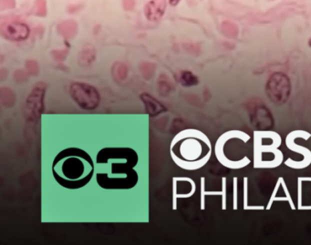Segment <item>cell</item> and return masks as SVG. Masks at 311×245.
<instances>
[{
  "label": "cell",
  "instance_id": "cell-4",
  "mask_svg": "<svg viewBox=\"0 0 311 245\" xmlns=\"http://www.w3.org/2000/svg\"><path fill=\"white\" fill-rule=\"evenodd\" d=\"M290 80L284 73L276 72L270 78L266 92L272 102L284 104L290 95Z\"/></svg>",
  "mask_w": 311,
  "mask_h": 245
},
{
  "label": "cell",
  "instance_id": "cell-2",
  "mask_svg": "<svg viewBox=\"0 0 311 245\" xmlns=\"http://www.w3.org/2000/svg\"><path fill=\"white\" fill-rule=\"evenodd\" d=\"M52 174L63 188L82 189L95 175V162L82 148L70 147L60 152L54 158Z\"/></svg>",
  "mask_w": 311,
  "mask_h": 245
},
{
  "label": "cell",
  "instance_id": "cell-1",
  "mask_svg": "<svg viewBox=\"0 0 311 245\" xmlns=\"http://www.w3.org/2000/svg\"><path fill=\"white\" fill-rule=\"evenodd\" d=\"M139 156L130 147L102 148L95 160V177L100 188L108 190H128L139 182L135 167Z\"/></svg>",
  "mask_w": 311,
  "mask_h": 245
},
{
  "label": "cell",
  "instance_id": "cell-9",
  "mask_svg": "<svg viewBox=\"0 0 311 245\" xmlns=\"http://www.w3.org/2000/svg\"><path fill=\"white\" fill-rule=\"evenodd\" d=\"M181 80L182 84L186 87H190L198 84V78L190 72H182Z\"/></svg>",
  "mask_w": 311,
  "mask_h": 245
},
{
  "label": "cell",
  "instance_id": "cell-13",
  "mask_svg": "<svg viewBox=\"0 0 311 245\" xmlns=\"http://www.w3.org/2000/svg\"><path fill=\"white\" fill-rule=\"evenodd\" d=\"M310 46H311V40H310Z\"/></svg>",
  "mask_w": 311,
  "mask_h": 245
},
{
  "label": "cell",
  "instance_id": "cell-8",
  "mask_svg": "<svg viewBox=\"0 0 311 245\" xmlns=\"http://www.w3.org/2000/svg\"><path fill=\"white\" fill-rule=\"evenodd\" d=\"M166 8V0H150L146 6V16L152 22L158 21L164 14Z\"/></svg>",
  "mask_w": 311,
  "mask_h": 245
},
{
  "label": "cell",
  "instance_id": "cell-6",
  "mask_svg": "<svg viewBox=\"0 0 311 245\" xmlns=\"http://www.w3.org/2000/svg\"><path fill=\"white\" fill-rule=\"evenodd\" d=\"M0 28L2 36L10 40H24L30 34V30L26 23L16 20L2 21Z\"/></svg>",
  "mask_w": 311,
  "mask_h": 245
},
{
  "label": "cell",
  "instance_id": "cell-12",
  "mask_svg": "<svg viewBox=\"0 0 311 245\" xmlns=\"http://www.w3.org/2000/svg\"><path fill=\"white\" fill-rule=\"evenodd\" d=\"M180 1H181V0H169V2H170V4H171L172 6H176Z\"/></svg>",
  "mask_w": 311,
  "mask_h": 245
},
{
  "label": "cell",
  "instance_id": "cell-3",
  "mask_svg": "<svg viewBox=\"0 0 311 245\" xmlns=\"http://www.w3.org/2000/svg\"><path fill=\"white\" fill-rule=\"evenodd\" d=\"M170 152L174 162L179 167L188 170H198L210 158L211 143L201 132L186 130L174 138Z\"/></svg>",
  "mask_w": 311,
  "mask_h": 245
},
{
  "label": "cell",
  "instance_id": "cell-7",
  "mask_svg": "<svg viewBox=\"0 0 311 245\" xmlns=\"http://www.w3.org/2000/svg\"><path fill=\"white\" fill-rule=\"evenodd\" d=\"M252 122L258 128L266 130L271 128L273 125V120L271 113L268 108L260 106L256 108L252 114Z\"/></svg>",
  "mask_w": 311,
  "mask_h": 245
},
{
  "label": "cell",
  "instance_id": "cell-10",
  "mask_svg": "<svg viewBox=\"0 0 311 245\" xmlns=\"http://www.w3.org/2000/svg\"><path fill=\"white\" fill-rule=\"evenodd\" d=\"M36 14L40 16L46 15V2L44 0H38L36 2Z\"/></svg>",
  "mask_w": 311,
  "mask_h": 245
},
{
  "label": "cell",
  "instance_id": "cell-11",
  "mask_svg": "<svg viewBox=\"0 0 311 245\" xmlns=\"http://www.w3.org/2000/svg\"><path fill=\"white\" fill-rule=\"evenodd\" d=\"M124 4L125 8H126L127 10H130V8H134V0H124Z\"/></svg>",
  "mask_w": 311,
  "mask_h": 245
},
{
  "label": "cell",
  "instance_id": "cell-5",
  "mask_svg": "<svg viewBox=\"0 0 311 245\" xmlns=\"http://www.w3.org/2000/svg\"><path fill=\"white\" fill-rule=\"evenodd\" d=\"M70 94L80 107L92 110L98 106L100 95L96 88L84 83H73L70 87Z\"/></svg>",
  "mask_w": 311,
  "mask_h": 245
}]
</instances>
